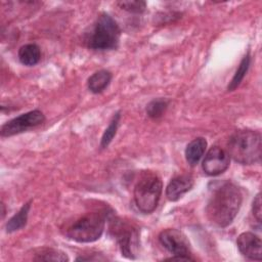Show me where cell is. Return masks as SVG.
<instances>
[{
    "label": "cell",
    "mask_w": 262,
    "mask_h": 262,
    "mask_svg": "<svg viewBox=\"0 0 262 262\" xmlns=\"http://www.w3.org/2000/svg\"><path fill=\"white\" fill-rule=\"evenodd\" d=\"M239 252L251 260L260 261L262 259L261 238L253 232H243L236 239Z\"/></svg>",
    "instance_id": "30bf717a"
},
{
    "label": "cell",
    "mask_w": 262,
    "mask_h": 262,
    "mask_svg": "<svg viewBox=\"0 0 262 262\" xmlns=\"http://www.w3.org/2000/svg\"><path fill=\"white\" fill-rule=\"evenodd\" d=\"M44 121H45V116L41 111L39 110L30 111L26 114H23L18 117L13 118L12 120L2 125L0 133L3 137L12 136V135L25 132L31 128L37 127L42 123H44Z\"/></svg>",
    "instance_id": "52a82bcc"
},
{
    "label": "cell",
    "mask_w": 262,
    "mask_h": 262,
    "mask_svg": "<svg viewBox=\"0 0 262 262\" xmlns=\"http://www.w3.org/2000/svg\"><path fill=\"white\" fill-rule=\"evenodd\" d=\"M161 245L174 256L190 257V245L186 236L178 229L167 228L159 235Z\"/></svg>",
    "instance_id": "ba28073f"
},
{
    "label": "cell",
    "mask_w": 262,
    "mask_h": 262,
    "mask_svg": "<svg viewBox=\"0 0 262 262\" xmlns=\"http://www.w3.org/2000/svg\"><path fill=\"white\" fill-rule=\"evenodd\" d=\"M121 115L120 112L116 113L112 119V121L110 122V125L107 126V128L105 129L102 137H101V141H100V147L101 148H105L107 147V145L111 143V141L113 140L114 136L117 133V129H118V125H119V121H120Z\"/></svg>",
    "instance_id": "d6986e66"
},
{
    "label": "cell",
    "mask_w": 262,
    "mask_h": 262,
    "mask_svg": "<svg viewBox=\"0 0 262 262\" xmlns=\"http://www.w3.org/2000/svg\"><path fill=\"white\" fill-rule=\"evenodd\" d=\"M207 148V141L203 137H196L191 140L185 148V159L190 166L199 164L200 160L205 154Z\"/></svg>",
    "instance_id": "7c38bea8"
},
{
    "label": "cell",
    "mask_w": 262,
    "mask_h": 262,
    "mask_svg": "<svg viewBox=\"0 0 262 262\" xmlns=\"http://www.w3.org/2000/svg\"><path fill=\"white\" fill-rule=\"evenodd\" d=\"M41 58V50L38 45L30 43L21 46L18 50L19 61L28 67L35 66Z\"/></svg>",
    "instance_id": "5bb4252c"
},
{
    "label": "cell",
    "mask_w": 262,
    "mask_h": 262,
    "mask_svg": "<svg viewBox=\"0 0 262 262\" xmlns=\"http://www.w3.org/2000/svg\"><path fill=\"white\" fill-rule=\"evenodd\" d=\"M250 60H251V57H250V53L248 52L242 59L233 78L231 79L228 87H227V90L228 91H233L239 84L241 82L243 81L246 73L248 72V69L250 67Z\"/></svg>",
    "instance_id": "e0dca14e"
},
{
    "label": "cell",
    "mask_w": 262,
    "mask_h": 262,
    "mask_svg": "<svg viewBox=\"0 0 262 262\" xmlns=\"http://www.w3.org/2000/svg\"><path fill=\"white\" fill-rule=\"evenodd\" d=\"M120 8L132 12V13H141L146 8V3L144 1L131 0V1H120L117 3Z\"/></svg>",
    "instance_id": "ffe728a7"
},
{
    "label": "cell",
    "mask_w": 262,
    "mask_h": 262,
    "mask_svg": "<svg viewBox=\"0 0 262 262\" xmlns=\"http://www.w3.org/2000/svg\"><path fill=\"white\" fill-rule=\"evenodd\" d=\"M162 181L152 172H143L134 187V202L144 214L155 211L162 193Z\"/></svg>",
    "instance_id": "277c9868"
},
{
    "label": "cell",
    "mask_w": 262,
    "mask_h": 262,
    "mask_svg": "<svg viewBox=\"0 0 262 262\" xmlns=\"http://www.w3.org/2000/svg\"><path fill=\"white\" fill-rule=\"evenodd\" d=\"M31 203H32V201H29L28 203H26L19 209V211L8 220V222L6 223L7 232L16 231V230L23 228L27 224L28 215H29V211L31 208Z\"/></svg>",
    "instance_id": "9a60e30c"
},
{
    "label": "cell",
    "mask_w": 262,
    "mask_h": 262,
    "mask_svg": "<svg viewBox=\"0 0 262 262\" xmlns=\"http://www.w3.org/2000/svg\"><path fill=\"white\" fill-rule=\"evenodd\" d=\"M121 30L116 20L106 13H101L95 20L92 30L86 37L87 46L94 50H111L117 48Z\"/></svg>",
    "instance_id": "3957f363"
},
{
    "label": "cell",
    "mask_w": 262,
    "mask_h": 262,
    "mask_svg": "<svg viewBox=\"0 0 262 262\" xmlns=\"http://www.w3.org/2000/svg\"><path fill=\"white\" fill-rule=\"evenodd\" d=\"M169 100L166 98L154 99L146 105V114L151 119H159L166 112Z\"/></svg>",
    "instance_id": "ac0fdd59"
},
{
    "label": "cell",
    "mask_w": 262,
    "mask_h": 262,
    "mask_svg": "<svg viewBox=\"0 0 262 262\" xmlns=\"http://www.w3.org/2000/svg\"><path fill=\"white\" fill-rule=\"evenodd\" d=\"M112 80V73L107 70H99L92 74L87 82L88 89L93 93L102 92Z\"/></svg>",
    "instance_id": "4fadbf2b"
},
{
    "label": "cell",
    "mask_w": 262,
    "mask_h": 262,
    "mask_svg": "<svg viewBox=\"0 0 262 262\" xmlns=\"http://www.w3.org/2000/svg\"><path fill=\"white\" fill-rule=\"evenodd\" d=\"M252 210H253V215L254 217L257 219V221L260 223L261 222V217H262V211H261V195L260 193H258L256 195V198L253 201V206H252Z\"/></svg>",
    "instance_id": "44dd1931"
},
{
    "label": "cell",
    "mask_w": 262,
    "mask_h": 262,
    "mask_svg": "<svg viewBox=\"0 0 262 262\" xmlns=\"http://www.w3.org/2000/svg\"><path fill=\"white\" fill-rule=\"evenodd\" d=\"M105 214L91 212L77 219L66 230V235L78 243H92L97 241L104 229Z\"/></svg>",
    "instance_id": "5b68a950"
},
{
    "label": "cell",
    "mask_w": 262,
    "mask_h": 262,
    "mask_svg": "<svg viewBox=\"0 0 262 262\" xmlns=\"http://www.w3.org/2000/svg\"><path fill=\"white\" fill-rule=\"evenodd\" d=\"M227 150L229 158L242 165L255 164L261 159V135L252 130H237L230 136Z\"/></svg>",
    "instance_id": "7a4b0ae2"
},
{
    "label": "cell",
    "mask_w": 262,
    "mask_h": 262,
    "mask_svg": "<svg viewBox=\"0 0 262 262\" xmlns=\"http://www.w3.org/2000/svg\"><path fill=\"white\" fill-rule=\"evenodd\" d=\"M243 202L239 188L226 181L215 187L206 207L208 219L218 227H226L234 220Z\"/></svg>",
    "instance_id": "6da1fadb"
},
{
    "label": "cell",
    "mask_w": 262,
    "mask_h": 262,
    "mask_svg": "<svg viewBox=\"0 0 262 262\" xmlns=\"http://www.w3.org/2000/svg\"><path fill=\"white\" fill-rule=\"evenodd\" d=\"M193 186V178L190 175H179L174 177L166 187V196L169 201H178Z\"/></svg>",
    "instance_id": "8fae6325"
},
{
    "label": "cell",
    "mask_w": 262,
    "mask_h": 262,
    "mask_svg": "<svg viewBox=\"0 0 262 262\" xmlns=\"http://www.w3.org/2000/svg\"><path fill=\"white\" fill-rule=\"evenodd\" d=\"M33 259L36 261H69V257L66 255V253L60 250L47 247L37 249L35 251V256Z\"/></svg>",
    "instance_id": "2e32d148"
},
{
    "label": "cell",
    "mask_w": 262,
    "mask_h": 262,
    "mask_svg": "<svg viewBox=\"0 0 262 262\" xmlns=\"http://www.w3.org/2000/svg\"><path fill=\"white\" fill-rule=\"evenodd\" d=\"M230 158L224 149L219 146H212L203 160V170L209 176L222 174L229 167Z\"/></svg>",
    "instance_id": "9c48e42d"
},
{
    "label": "cell",
    "mask_w": 262,
    "mask_h": 262,
    "mask_svg": "<svg viewBox=\"0 0 262 262\" xmlns=\"http://www.w3.org/2000/svg\"><path fill=\"white\" fill-rule=\"evenodd\" d=\"M110 230L116 238L122 255L128 259H135L140 243L137 227L121 218H112L110 219Z\"/></svg>",
    "instance_id": "8992f818"
}]
</instances>
